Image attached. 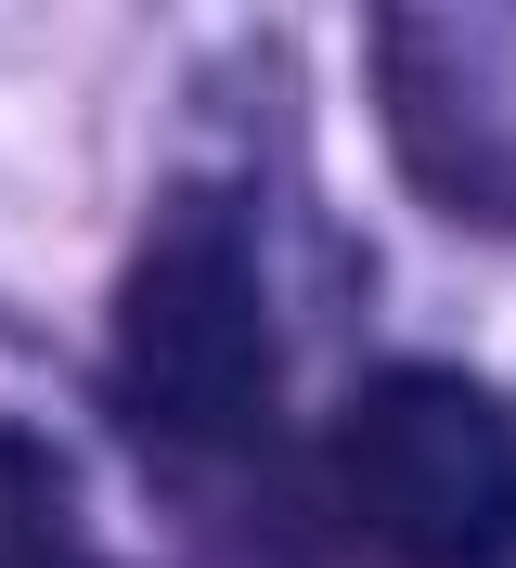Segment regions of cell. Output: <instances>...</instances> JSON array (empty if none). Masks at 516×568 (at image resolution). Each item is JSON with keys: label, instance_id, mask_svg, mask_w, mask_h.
Wrapping results in <instances>:
<instances>
[{"label": "cell", "instance_id": "2", "mask_svg": "<svg viewBox=\"0 0 516 568\" xmlns=\"http://www.w3.org/2000/svg\"><path fill=\"white\" fill-rule=\"evenodd\" d=\"M117 400L169 453H245L272 426V311L233 207H169L117 284Z\"/></svg>", "mask_w": 516, "mask_h": 568}, {"label": "cell", "instance_id": "1", "mask_svg": "<svg viewBox=\"0 0 516 568\" xmlns=\"http://www.w3.org/2000/svg\"><path fill=\"white\" fill-rule=\"evenodd\" d=\"M336 568H504L516 556V414L478 375L401 362L323 439Z\"/></svg>", "mask_w": 516, "mask_h": 568}, {"label": "cell", "instance_id": "4", "mask_svg": "<svg viewBox=\"0 0 516 568\" xmlns=\"http://www.w3.org/2000/svg\"><path fill=\"white\" fill-rule=\"evenodd\" d=\"M504 568H516V556H504Z\"/></svg>", "mask_w": 516, "mask_h": 568}, {"label": "cell", "instance_id": "3", "mask_svg": "<svg viewBox=\"0 0 516 568\" xmlns=\"http://www.w3.org/2000/svg\"><path fill=\"white\" fill-rule=\"evenodd\" d=\"M0 568H91L78 556V517H65V478L27 439H0Z\"/></svg>", "mask_w": 516, "mask_h": 568}]
</instances>
